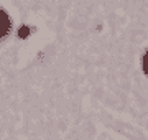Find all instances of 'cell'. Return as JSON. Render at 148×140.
<instances>
[{"label":"cell","instance_id":"7a4b0ae2","mask_svg":"<svg viewBox=\"0 0 148 140\" xmlns=\"http://www.w3.org/2000/svg\"><path fill=\"white\" fill-rule=\"evenodd\" d=\"M28 35H30V28L28 27H21L20 30H18V36L20 38H27Z\"/></svg>","mask_w":148,"mask_h":140},{"label":"cell","instance_id":"6da1fadb","mask_svg":"<svg viewBox=\"0 0 148 140\" xmlns=\"http://www.w3.org/2000/svg\"><path fill=\"white\" fill-rule=\"evenodd\" d=\"M10 30V18L7 16V13L3 10H0V38L5 36Z\"/></svg>","mask_w":148,"mask_h":140},{"label":"cell","instance_id":"3957f363","mask_svg":"<svg viewBox=\"0 0 148 140\" xmlns=\"http://www.w3.org/2000/svg\"><path fill=\"white\" fill-rule=\"evenodd\" d=\"M142 65H143V71L148 74V51L145 53V56H143V61H142Z\"/></svg>","mask_w":148,"mask_h":140}]
</instances>
